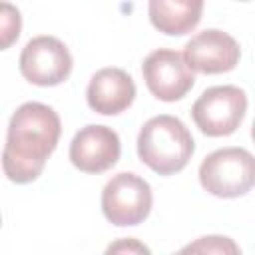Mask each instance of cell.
<instances>
[{
    "mask_svg": "<svg viewBox=\"0 0 255 255\" xmlns=\"http://www.w3.org/2000/svg\"><path fill=\"white\" fill-rule=\"evenodd\" d=\"M122 153L120 135L100 124L84 126L70 143V161L84 173H104L112 169Z\"/></svg>",
    "mask_w": 255,
    "mask_h": 255,
    "instance_id": "cell-8",
    "label": "cell"
},
{
    "mask_svg": "<svg viewBox=\"0 0 255 255\" xmlns=\"http://www.w3.org/2000/svg\"><path fill=\"white\" fill-rule=\"evenodd\" d=\"M20 74L34 86L52 88L66 82L72 74L74 60L68 46L56 36H34L20 52Z\"/></svg>",
    "mask_w": 255,
    "mask_h": 255,
    "instance_id": "cell-6",
    "label": "cell"
},
{
    "mask_svg": "<svg viewBox=\"0 0 255 255\" xmlns=\"http://www.w3.org/2000/svg\"><path fill=\"white\" fill-rule=\"evenodd\" d=\"M183 58L193 72L225 74L239 64L241 48L231 34L209 28L191 36L183 48Z\"/></svg>",
    "mask_w": 255,
    "mask_h": 255,
    "instance_id": "cell-9",
    "label": "cell"
},
{
    "mask_svg": "<svg viewBox=\"0 0 255 255\" xmlns=\"http://www.w3.org/2000/svg\"><path fill=\"white\" fill-rule=\"evenodd\" d=\"M247 112V94L239 86H213L201 92L191 106V118L209 137H225L237 131Z\"/></svg>",
    "mask_w": 255,
    "mask_h": 255,
    "instance_id": "cell-5",
    "label": "cell"
},
{
    "mask_svg": "<svg viewBox=\"0 0 255 255\" xmlns=\"http://www.w3.org/2000/svg\"><path fill=\"white\" fill-rule=\"evenodd\" d=\"M153 205L149 183L131 171L116 173L102 189V213L116 227H133L147 219Z\"/></svg>",
    "mask_w": 255,
    "mask_h": 255,
    "instance_id": "cell-4",
    "label": "cell"
},
{
    "mask_svg": "<svg viewBox=\"0 0 255 255\" xmlns=\"http://www.w3.org/2000/svg\"><path fill=\"white\" fill-rule=\"evenodd\" d=\"M193 151L191 131L179 118L169 114L149 118L137 133V157L157 175L179 173Z\"/></svg>",
    "mask_w": 255,
    "mask_h": 255,
    "instance_id": "cell-2",
    "label": "cell"
},
{
    "mask_svg": "<svg viewBox=\"0 0 255 255\" xmlns=\"http://www.w3.org/2000/svg\"><path fill=\"white\" fill-rule=\"evenodd\" d=\"M86 100L96 114L118 116L135 100L133 78L122 68H102L90 78Z\"/></svg>",
    "mask_w": 255,
    "mask_h": 255,
    "instance_id": "cell-10",
    "label": "cell"
},
{
    "mask_svg": "<svg viewBox=\"0 0 255 255\" xmlns=\"http://www.w3.org/2000/svg\"><path fill=\"white\" fill-rule=\"evenodd\" d=\"M62 133V122L54 108L42 102L22 104L10 118L2 169L12 183H32L44 171Z\"/></svg>",
    "mask_w": 255,
    "mask_h": 255,
    "instance_id": "cell-1",
    "label": "cell"
},
{
    "mask_svg": "<svg viewBox=\"0 0 255 255\" xmlns=\"http://www.w3.org/2000/svg\"><path fill=\"white\" fill-rule=\"evenodd\" d=\"M22 30V18L18 8L10 2H2V50H8L12 42L18 40Z\"/></svg>",
    "mask_w": 255,
    "mask_h": 255,
    "instance_id": "cell-13",
    "label": "cell"
},
{
    "mask_svg": "<svg viewBox=\"0 0 255 255\" xmlns=\"http://www.w3.org/2000/svg\"><path fill=\"white\" fill-rule=\"evenodd\" d=\"M141 76L149 94L161 102H177L187 96L195 84V74L185 62L183 54L159 48L145 56Z\"/></svg>",
    "mask_w": 255,
    "mask_h": 255,
    "instance_id": "cell-7",
    "label": "cell"
},
{
    "mask_svg": "<svg viewBox=\"0 0 255 255\" xmlns=\"http://www.w3.org/2000/svg\"><path fill=\"white\" fill-rule=\"evenodd\" d=\"M205 0H149L147 16L155 30L165 36L189 34L203 16Z\"/></svg>",
    "mask_w": 255,
    "mask_h": 255,
    "instance_id": "cell-11",
    "label": "cell"
},
{
    "mask_svg": "<svg viewBox=\"0 0 255 255\" xmlns=\"http://www.w3.org/2000/svg\"><path fill=\"white\" fill-rule=\"evenodd\" d=\"M181 251L183 253H187V251H193V253H239V245L229 237L207 235V237H199L195 243L185 245Z\"/></svg>",
    "mask_w": 255,
    "mask_h": 255,
    "instance_id": "cell-12",
    "label": "cell"
},
{
    "mask_svg": "<svg viewBox=\"0 0 255 255\" xmlns=\"http://www.w3.org/2000/svg\"><path fill=\"white\" fill-rule=\"evenodd\" d=\"M106 253H149V247H145L143 243H139L137 239H120L116 243H112Z\"/></svg>",
    "mask_w": 255,
    "mask_h": 255,
    "instance_id": "cell-14",
    "label": "cell"
},
{
    "mask_svg": "<svg viewBox=\"0 0 255 255\" xmlns=\"http://www.w3.org/2000/svg\"><path fill=\"white\" fill-rule=\"evenodd\" d=\"M251 137H253V141H255V120H253V126H251Z\"/></svg>",
    "mask_w": 255,
    "mask_h": 255,
    "instance_id": "cell-15",
    "label": "cell"
},
{
    "mask_svg": "<svg viewBox=\"0 0 255 255\" xmlns=\"http://www.w3.org/2000/svg\"><path fill=\"white\" fill-rule=\"evenodd\" d=\"M239 2H247V0H239Z\"/></svg>",
    "mask_w": 255,
    "mask_h": 255,
    "instance_id": "cell-16",
    "label": "cell"
},
{
    "mask_svg": "<svg viewBox=\"0 0 255 255\" xmlns=\"http://www.w3.org/2000/svg\"><path fill=\"white\" fill-rule=\"evenodd\" d=\"M201 187L221 199H235L255 187V155L245 147H221L199 165Z\"/></svg>",
    "mask_w": 255,
    "mask_h": 255,
    "instance_id": "cell-3",
    "label": "cell"
}]
</instances>
